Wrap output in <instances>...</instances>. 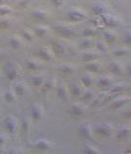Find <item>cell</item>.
<instances>
[{
  "label": "cell",
  "mask_w": 131,
  "mask_h": 154,
  "mask_svg": "<svg viewBox=\"0 0 131 154\" xmlns=\"http://www.w3.org/2000/svg\"><path fill=\"white\" fill-rule=\"evenodd\" d=\"M18 71H19L18 66L14 62L11 61L6 65V74L8 76V78L14 79L18 74Z\"/></svg>",
  "instance_id": "cell-1"
},
{
  "label": "cell",
  "mask_w": 131,
  "mask_h": 154,
  "mask_svg": "<svg viewBox=\"0 0 131 154\" xmlns=\"http://www.w3.org/2000/svg\"><path fill=\"white\" fill-rule=\"evenodd\" d=\"M31 114H32V117L34 119H41L42 117V114H43V109H42V106L39 103H34L31 107Z\"/></svg>",
  "instance_id": "cell-2"
},
{
  "label": "cell",
  "mask_w": 131,
  "mask_h": 154,
  "mask_svg": "<svg viewBox=\"0 0 131 154\" xmlns=\"http://www.w3.org/2000/svg\"><path fill=\"white\" fill-rule=\"evenodd\" d=\"M69 17L73 20H80L85 17V13L80 9H72L69 12Z\"/></svg>",
  "instance_id": "cell-3"
},
{
  "label": "cell",
  "mask_w": 131,
  "mask_h": 154,
  "mask_svg": "<svg viewBox=\"0 0 131 154\" xmlns=\"http://www.w3.org/2000/svg\"><path fill=\"white\" fill-rule=\"evenodd\" d=\"M86 110V107L81 103H74L71 106V113L74 115H82Z\"/></svg>",
  "instance_id": "cell-4"
},
{
  "label": "cell",
  "mask_w": 131,
  "mask_h": 154,
  "mask_svg": "<svg viewBox=\"0 0 131 154\" xmlns=\"http://www.w3.org/2000/svg\"><path fill=\"white\" fill-rule=\"evenodd\" d=\"M57 91H58V95H59L60 98H62V99H67V88L64 83L59 84V86H58V89H57Z\"/></svg>",
  "instance_id": "cell-5"
},
{
  "label": "cell",
  "mask_w": 131,
  "mask_h": 154,
  "mask_svg": "<svg viewBox=\"0 0 131 154\" xmlns=\"http://www.w3.org/2000/svg\"><path fill=\"white\" fill-rule=\"evenodd\" d=\"M86 66H87V69L92 70V71H99L101 69V67H102V66H101V65L96 60L88 62V64L86 65Z\"/></svg>",
  "instance_id": "cell-6"
},
{
  "label": "cell",
  "mask_w": 131,
  "mask_h": 154,
  "mask_svg": "<svg viewBox=\"0 0 131 154\" xmlns=\"http://www.w3.org/2000/svg\"><path fill=\"white\" fill-rule=\"evenodd\" d=\"M9 43L14 48H19L23 45V40L20 37H12L9 40Z\"/></svg>",
  "instance_id": "cell-7"
},
{
  "label": "cell",
  "mask_w": 131,
  "mask_h": 154,
  "mask_svg": "<svg viewBox=\"0 0 131 154\" xmlns=\"http://www.w3.org/2000/svg\"><path fill=\"white\" fill-rule=\"evenodd\" d=\"M57 29L60 33L65 34V35H70V33H72V28L69 25H67V24H65V23L58 24Z\"/></svg>",
  "instance_id": "cell-8"
},
{
  "label": "cell",
  "mask_w": 131,
  "mask_h": 154,
  "mask_svg": "<svg viewBox=\"0 0 131 154\" xmlns=\"http://www.w3.org/2000/svg\"><path fill=\"white\" fill-rule=\"evenodd\" d=\"M40 55L42 58H43V59L45 60H50L51 58L53 57V54L51 50L49 49V48L47 47H42L40 49Z\"/></svg>",
  "instance_id": "cell-9"
},
{
  "label": "cell",
  "mask_w": 131,
  "mask_h": 154,
  "mask_svg": "<svg viewBox=\"0 0 131 154\" xmlns=\"http://www.w3.org/2000/svg\"><path fill=\"white\" fill-rule=\"evenodd\" d=\"M32 82H33V84L35 85V86H41L43 84V82H45V77H43L42 75L41 74H36V75H34L32 77Z\"/></svg>",
  "instance_id": "cell-10"
},
{
  "label": "cell",
  "mask_w": 131,
  "mask_h": 154,
  "mask_svg": "<svg viewBox=\"0 0 131 154\" xmlns=\"http://www.w3.org/2000/svg\"><path fill=\"white\" fill-rule=\"evenodd\" d=\"M112 82H113V79L109 76H102V77H100L98 80L99 85L102 87H107L112 84Z\"/></svg>",
  "instance_id": "cell-11"
},
{
  "label": "cell",
  "mask_w": 131,
  "mask_h": 154,
  "mask_svg": "<svg viewBox=\"0 0 131 154\" xmlns=\"http://www.w3.org/2000/svg\"><path fill=\"white\" fill-rule=\"evenodd\" d=\"M110 69L113 72H115V73H120V72H122L123 70V66L119 62H113L112 64L110 65Z\"/></svg>",
  "instance_id": "cell-12"
},
{
  "label": "cell",
  "mask_w": 131,
  "mask_h": 154,
  "mask_svg": "<svg viewBox=\"0 0 131 154\" xmlns=\"http://www.w3.org/2000/svg\"><path fill=\"white\" fill-rule=\"evenodd\" d=\"M96 57L98 55L95 54V52L93 51H86L84 54H83V59L86 61V62H91V61H94L96 59Z\"/></svg>",
  "instance_id": "cell-13"
},
{
  "label": "cell",
  "mask_w": 131,
  "mask_h": 154,
  "mask_svg": "<svg viewBox=\"0 0 131 154\" xmlns=\"http://www.w3.org/2000/svg\"><path fill=\"white\" fill-rule=\"evenodd\" d=\"M24 91H25V88H24V84L21 83V82H18V83L16 84L14 86V93L16 94H18V95H22L24 94Z\"/></svg>",
  "instance_id": "cell-14"
},
{
  "label": "cell",
  "mask_w": 131,
  "mask_h": 154,
  "mask_svg": "<svg viewBox=\"0 0 131 154\" xmlns=\"http://www.w3.org/2000/svg\"><path fill=\"white\" fill-rule=\"evenodd\" d=\"M35 31H36V33L38 34V35H40L41 37H43V36L47 35L48 32H49V29H48L47 27H45V26H42L41 25V26L36 27Z\"/></svg>",
  "instance_id": "cell-15"
},
{
  "label": "cell",
  "mask_w": 131,
  "mask_h": 154,
  "mask_svg": "<svg viewBox=\"0 0 131 154\" xmlns=\"http://www.w3.org/2000/svg\"><path fill=\"white\" fill-rule=\"evenodd\" d=\"M59 69L63 72H66V73H70V72L73 71V67L71 65L67 64V63H64L59 66Z\"/></svg>",
  "instance_id": "cell-16"
},
{
  "label": "cell",
  "mask_w": 131,
  "mask_h": 154,
  "mask_svg": "<svg viewBox=\"0 0 131 154\" xmlns=\"http://www.w3.org/2000/svg\"><path fill=\"white\" fill-rule=\"evenodd\" d=\"M17 94L14 93V91L12 90H9V91H6L4 94V97L5 99H6L7 101H9V102H12V101L14 100V98H16Z\"/></svg>",
  "instance_id": "cell-17"
},
{
  "label": "cell",
  "mask_w": 131,
  "mask_h": 154,
  "mask_svg": "<svg viewBox=\"0 0 131 154\" xmlns=\"http://www.w3.org/2000/svg\"><path fill=\"white\" fill-rule=\"evenodd\" d=\"M125 103V97H119V98H116L112 104H111V107L113 108H119L120 106H123Z\"/></svg>",
  "instance_id": "cell-18"
},
{
  "label": "cell",
  "mask_w": 131,
  "mask_h": 154,
  "mask_svg": "<svg viewBox=\"0 0 131 154\" xmlns=\"http://www.w3.org/2000/svg\"><path fill=\"white\" fill-rule=\"evenodd\" d=\"M103 36L106 40H108L110 42H113L117 38V34H116L114 31H105L103 33Z\"/></svg>",
  "instance_id": "cell-19"
},
{
  "label": "cell",
  "mask_w": 131,
  "mask_h": 154,
  "mask_svg": "<svg viewBox=\"0 0 131 154\" xmlns=\"http://www.w3.org/2000/svg\"><path fill=\"white\" fill-rule=\"evenodd\" d=\"M93 10L95 12V14H103L105 12V8L101 3H95Z\"/></svg>",
  "instance_id": "cell-20"
},
{
  "label": "cell",
  "mask_w": 131,
  "mask_h": 154,
  "mask_svg": "<svg viewBox=\"0 0 131 154\" xmlns=\"http://www.w3.org/2000/svg\"><path fill=\"white\" fill-rule=\"evenodd\" d=\"M81 81H82V83H83L84 85H86V86H91L92 84L94 83V78L91 75L87 74V75H84L83 77H82Z\"/></svg>",
  "instance_id": "cell-21"
},
{
  "label": "cell",
  "mask_w": 131,
  "mask_h": 154,
  "mask_svg": "<svg viewBox=\"0 0 131 154\" xmlns=\"http://www.w3.org/2000/svg\"><path fill=\"white\" fill-rule=\"evenodd\" d=\"M5 123H6L8 128L10 127L11 129H14V126H16V119H14L13 117H7L5 119Z\"/></svg>",
  "instance_id": "cell-22"
},
{
  "label": "cell",
  "mask_w": 131,
  "mask_h": 154,
  "mask_svg": "<svg viewBox=\"0 0 131 154\" xmlns=\"http://www.w3.org/2000/svg\"><path fill=\"white\" fill-rule=\"evenodd\" d=\"M103 20L108 24L116 23V18L114 16H112V14H106V16H103Z\"/></svg>",
  "instance_id": "cell-23"
},
{
  "label": "cell",
  "mask_w": 131,
  "mask_h": 154,
  "mask_svg": "<svg viewBox=\"0 0 131 154\" xmlns=\"http://www.w3.org/2000/svg\"><path fill=\"white\" fill-rule=\"evenodd\" d=\"M27 66H28V69H37L39 67V64L37 63V61L31 60L27 63Z\"/></svg>",
  "instance_id": "cell-24"
},
{
  "label": "cell",
  "mask_w": 131,
  "mask_h": 154,
  "mask_svg": "<svg viewBox=\"0 0 131 154\" xmlns=\"http://www.w3.org/2000/svg\"><path fill=\"white\" fill-rule=\"evenodd\" d=\"M55 48H56V50L58 52H64L66 46H65V45L62 42H57L55 43Z\"/></svg>",
  "instance_id": "cell-25"
},
{
  "label": "cell",
  "mask_w": 131,
  "mask_h": 154,
  "mask_svg": "<svg viewBox=\"0 0 131 154\" xmlns=\"http://www.w3.org/2000/svg\"><path fill=\"white\" fill-rule=\"evenodd\" d=\"M115 53H116V55H125L129 53V49L128 48H120V49L116 50Z\"/></svg>",
  "instance_id": "cell-26"
},
{
  "label": "cell",
  "mask_w": 131,
  "mask_h": 154,
  "mask_svg": "<svg viewBox=\"0 0 131 154\" xmlns=\"http://www.w3.org/2000/svg\"><path fill=\"white\" fill-rule=\"evenodd\" d=\"M95 33V28L93 27H89V28H86L85 30H84V34L86 36H93L94 34Z\"/></svg>",
  "instance_id": "cell-27"
},
{
  "label": "cell",
  "mask_w": 131,
  "mask_h": 154,
  "mask_svg": "<svg viewBox=\"0 0 131 154\" xmlns=\"http://www.w3.org/2000/svg\"><path fill=\"white\" fill-rule=\"evenodd\" d=\"M93 97H94V91H86L85 94H84V99H86V100H92Z\"/></svg>",
  "instance_id": "cell-28"
},
{
  "label": "cell",
  "mask_w": 131,
  "mask_h": 154,
  "mask_svg": "<svg viewBox=\"0 0 131 154\" xmlns=\"http://www.w3.org/2000/svg\"><path fill=\"white\" fill-rule=\"evenodd\" d=\"M10 11H11V9L8 6H1L0 7V14L1 16H4V14H7Z\"/></svg>",
  "instance_id": "cell-29"
},
{
  "label": "cell",
  "mask_w": 131,
  "mask_h": 154,
  "mask_svg": "<svg viewBox=\"0 0 131 154\" xmlns=\"http://www.w3.org/2000/svg\"><path fill=\"white\" fill-rule=\"evenodd\" d=\"M23 36H24V38H28V40H31L33 37V33H32V31L28 30V29H25V30L23 31Z\"/></svg>",
  "instance_id": "cell-30"
},
{
  "label": "cell",
  "mask_w": 131,
  "mask_h": 154,
  "mask_svg": "<svg viewBox=\"0 0 131 154\" xmlns=\"http://www.w3.org/2000/svg\"><path fill=\"white\" fill-rule=\"evenodd\" d=\"M82 91V89L81 87L78 85V84H75L73 86V88H72V93H73L74 94H79Z\"/></svg>",
  "instance_id": "cell-31"
},
{
  "label": "cell",
  "mask_w": 131,
  "mask_h": 154,
  "mask_svg": "<svg viewBox=\"0 0 131 154\" xmlns=\"http://www.w3.org/2000/svg\"><path fill=\"white\" fill-rule=\"evenodd\" d=\"M92 43H93V41L91 40V38H84L83 42H81V45H83V46H91L92 45Z\"/></svg>",
  "instance_id": "cell-32"
},
{
  "label": "cell",
  "mask_w": 131,
  "mask_h": 154,
  "mask_svg": "<svg viewBox=\"0 0 131 154\" xmlns=\"http://www.w3.org/2000/svg\"><path fill=\"white\" fill-rule=\"evenodd\" d=\"M34 14H35V17H41V18L45 17V16H46L45 12H43V11H37V12L34 13Z\"/></svg>",
  "instance_id": "cell-33"
},
{
  "label": "cell",
  "mask_w": 131,
  "mask_h": 154,
  "mask_svg": "<svg viewBox=\"0 0 131 154\" xmlns=\"http://www.w3.org/2000/svg\"><path fill=\"white\" fill-rule=\"evenodd\" d=\"M98 47L99 48V49H101L102 51H106L107 50V47H106V45L103 42H101V41H99L98 42Z\"/></svg>",
  "instance_id": "cell-34"
}]
</instances>
